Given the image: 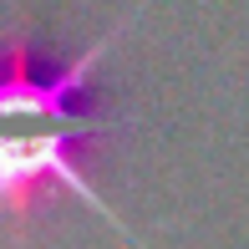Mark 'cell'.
Instances as JSON below:
<instances>
[{"instance_id":"cell-1","label":"cell","mask_w":249,"mask_h":249,"mask_svg":"<svg viewBox=\"0 0 249 249\" xmlns=\"http://www.w3.org/2000/svg\"><path fill=\"white\" fill-rule=\"evenodd\" d=\"M107 46L112 31L71 61H51L26 36L0 41V209L5 213H26L36 198L61 188L92 213L112 219L107 198L82 168L102 132L112 127L87 102Z\"/></svg>"}]
</instances>
